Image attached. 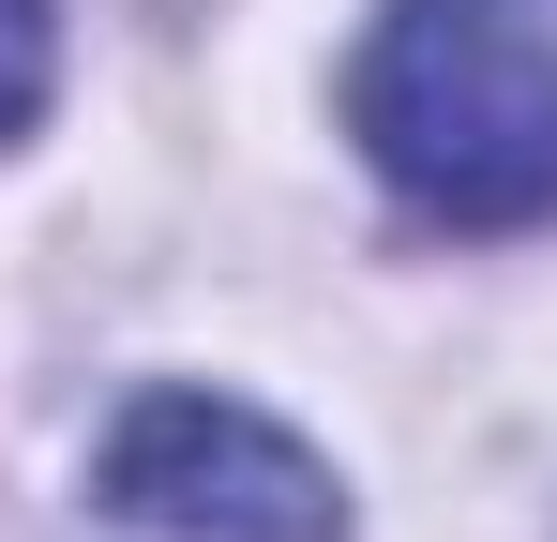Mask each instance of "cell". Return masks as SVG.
Returning <instances> with one entry per match:
<instances>
[{
  "label": "cell",
  "instance_id": "obj_1",
  "mask_svg": "<svg viewBox=\"0 0 557 542\" xmlns=\"http://www.w3.org/2000/svg\"><path fill=\"white\" fill-rule=\"evenodd\" d=\"M347 136L422 226H557V30L528 0H392L347 61Z\"/></svg>",
  "mask_w": 557,
  "mask_h": 542
},
{
  "label": "cell",
  "instance_id": "obj_3",
  "mask_svg": "<svg viewBox=\"0 0 557 542\" xmlns=\"http://www.w3.org/2000/svg\"><path fill=\"white\" fill-rule=\"evenodd\" d=\"M46 61H61V15H46V0H0V136H30Z\"/></svg>",
  "mask_w": 557,
  "mask_h": 542
},
{
  "label": "cell",
  "instance_id": "obj_2",
  "mask_svg": "<svg viewBox=\"0 0 557 542\" xmlns=\"http://www.w3.org/2000/svg\"><path fill=\"white\" fill-rule=\"evenodd\" d=\"M91 497L151 542H347L332 467L226 392H136L91 452Z\"/></svg>",
  "mask_w": 557,
  "mask_h": 542
}]
</instances>
